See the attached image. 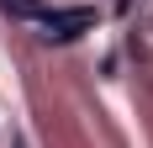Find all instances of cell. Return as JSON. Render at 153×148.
Masks as SVG:
<instances>
[{
  "instance_id": "1",
  "label": "cell",
  "mask_w": 153,
  "mask_h": 148,
  "mask_svg": "<svg viewBox=\"0 0 153 148\" xmlns=\"http://www.w3.org/2000/svg\"><path fill=\"white\" fill-rule=\"evenodd\" d=\"M37 27H42L48 43H69V37H79V32L95 27V11L90 5H74V11H37Z\"/></svg>"
},
{
  "instance_id": "2",
  "label": "cell",
  "mask_w": 153,
  "mask_h": 148,
  "mask_svg": "<svg viewBox=\"0 0 153 148\" xmlns=\"http://www.w3.org/2000/svg\"><path fill=\"white\" fill-rule=\"evenodd\" d=\"M0 11H11V16H21V21H37V0H0Z\"/></svg>"
}]
</instances>
